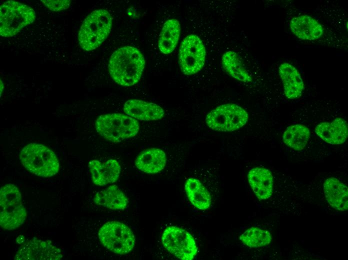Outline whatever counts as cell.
I'll return each instance as SVG.
<instances>
[{
  "label": "cell",
  "instance_id": "10",
  "mask_svg": "<svg viewBox=\"0 0 348 260\" xmlns=\"http://www.w3.org/2000/svg\"><path fill=\"white\" fill-rule=\"evenodd\" d=\"M206 48L201 39L196 34L186 36L180 44L178 62L180 69L186 75L199 72L206 59Z\"/></svg>",
  "mask_w": 348,
  "mask_h": 260
},
{
  "label": "cell",
  "instance_id": "5",
  "mask_svg": "<svg viewBox=\"0 0 348 260\" xmlns=\"http://www.w3.org/2000/svg\"><path fill=\"white\" fill-rule=\"evenodd\" d=\"M27 217L21 194L14 184H6L0 190V225L3 229L13 230L22 226Z\"/></svg>",
  "mask_w": 348,
  "mask_h": 260
},
{
  "label": "cell",
  "instance_id": "16",
  "mask_svg": "<svg viewBox=\"0 0 348 260\" xmlns=\"http://www.w3.org/2000/svg\"><path fill=\"white\" fill-rule=\"evenodd\" d=\"M278 72L285 96L290 100L300 98L304 88V84L296 68L290 63L283 62L279 66Z\"/></svg>",
  "mask_w": 348,
  "mask_h": 260
},
{
  "label": "cell",
  "instance_id": "20",
  "mask_svg": "<svg viewBox=\"0 0 348 260\" xmlns=\"http://www.w3.org/2000/svg\"><path fill=\"white\" fill-rule=\"evenodd\" d=\"M94 203L114 210H123L128 206V200L124 192L113 184L98 192L94 196Z\"/></svg>",
  "mask_w": 348,
  "mask_h": 260
},
{
  "label": "cell",
  "instance_id": "27",
  "mask_svg": "<svg viewBox=\"0 0 348 260\" xmlns=\"http://www.w3.org/2000/svg\"><path fill=\"white\" fill-rule=\"evenodd\" d=\"M25 240L24 237V236H19L17 238H16V242L19 244H22L24 242Z\"/></svg>",
  "mask_w": 348,
  "mask_h": 260
},
{
  "label": "cell",
  "instance_id": "3",
  "mask_svg": "<svg viewBox=\"0 0 348 260\" xmlns=\"http://www.w3.org/2000/svg\"><path fill=\"white\" fill-rule=\"evenodd\" d=\"M19 156L24 167L37 176L49 178L58 172L60 164L56 156L42 144H27L20 150Z\"/></svg>",
  "mask_w": 348,
  "mask_h": 260
},
{
  "label": "cell",
  "instance_id": "2",
  "mask_svg": "<svg viewBox=\"0 0 348 260\" xmlns=\"http://www.w3.org/2000/svg\"><path fill=\"white\" fill-rule=\"evenodd\" d=\"M112 18L106 10H95L87 16L83 21L78 34V43L86 51L98 48L109 35Z\"/></svg>",
  "mask_w": 348,
  "mask_h": 260
},
{
  "label": "cell",
  "instance_id": "12",
  "mask_svg": "<svg viewBox=\"0 0 348 260\" xmlns=\"http://www.w3.org/2000/svg\"><path fill=\"white\" fill-rule=\"evenodd\" d=\"M88 168L92 182L100 186L116 182L121 172L120 162L114 159H109L104 162L92 160L89 162Z\"/></svg>",
  "mask_w": 348,
  "mask_h": 260
},
{
  "label": "cell",
  "instance_id": "26",
  "mask_svg": "<svg viewBox=\"0 0 348 260\" xmlns=\"http://www.w3.org/2000/svg\"><path fill=\"white\" fill-rule=\"evenodd\" d=\"M41 2L49 10L54 12L67 9L70 4V0H42Z\"/></svg>",
  "mask_w": 348,
  "mask_h": 260
},
{
  "label": "cell",
  "instance_id": "8",
  "mask_svg": "<svg viewBox=\"0 0 348 260\" xmlns=\"http://www.w3.org/2000/svg\"><path fill=\"white\" fill-rule=\"evenodd\" d=\"M98 236L104 248L118 254L129 253L136 242L130 228L117 221H110L104 224L98 230Z\"/></svg>",
  "mask_w": 348,
  "mask_h": 260
},
{
  "label": "cell",
  "instance_id": "14",
  "mask_svg": "<svg viewBox=\"0 0 348 260\" xmlns=\"http://www.w3.org/2000/svg\"><path fill=\"white\" fill-rule=\"evenodd\" d=\"M316 135L324 142L332 145L344 144L348 136V126L346 120L336 118L331 122H322L315 128Z\"/></svg>",
  "mask_w": 348,
  "mask_h": 260
},
{
  "label": "cell",
  "instance_id": "28",
  "mask_svg": "<svg viewBox=\"0 0 348 260\" xmlns=\"http://www.w3.org/2000/svg\"><path fill=\"white\" fill-rule=\"evenodd\" d=\"M4 88L3 82L0 80V96L2 95V92Z\"/></svg>",
  "mask_w": 348,
  "mask_h": 260
},
{
  "label": "cell",
  "instance_id": "24",
  "mask_svg": "<svg viewBox=\"0 0 348 260\" xmlns=\"http://www.w3.org/2000/svg\"><path fill=\"white\" fill-rule=\"evenodd\" d=\"M222 62L224 70L234 78L244 82L252 81L251 76L236 52L232 50L225 52L222 55Z\"/></svg>",
  "mask_w": 348,
  "mask_h": 260
},
{
  "label": "cell",
  "instance_id": "1",
  "mask_svg": "<svg viewBox=\"0 0 348 260\" xmlns=\"http://www.w3.org/2000/svg\"><path fill=\"white\" fill-rule=\"evenodd\" d=\"M145 64L144 56L137 48L124 46L112 54L108 69L114 82L122 86H130L138 82Z\"/></svg>",
  "mask_w": 348,
  "mask_h": 260
},
{
  "label": "cell",
  "instance_id": "17",
  "mask_svg": "<svg viewBox=\"0 0 348 260\" xmlns=\"http://www.w3.org/2000/svg\"><path fill=\"white\" fill-rule=\"evenodd\" d=\"M290 26L292 32L297 38L302 40H318L324 32L322 25L316 19L308 15L292 18Z\"/></svg>",
  "mask_w": 348,
  "mask_h": 260
},
{
  "label": "cell",
  "instance_id": "21",
  "mask_svg": "<svg viewBox=\"0 0 348 260\" xmlns=\"http://www.w3.org/2000/svg\"><path fill=\"white\" fill-rule=\"evenodd\" d=\"M184 189L189 200L195 208L202 210L210 208L212 196L200 180L194 178H188Z\"/></svg>",
  "mask_w": 348,
  "mask_h": 260
},
{
  "label": "cell",
  "instance_id": "19",
  "mask_svg": "<svg viewBox=\"0 0 348 260\" xmlns=\"http://www.w3.org/2000/svg\"><path fill=\"white\" fill-rule=\"evenodd\" d=\"M166 163L165 152L158 148H150L140 152L136 159L135 165L146 174H156L162 171Z\"/></svg>",
  "mask_w": 348,
  "mask_h": 260
},
{
  "label": "cell",
  "instance_id": "18",
  "mask_svg": "<svg viewBox=\"0 0 348 260\" xmlns=\"http://www.w3.org/2000/svg\"><path fill=\"white\" fill-rule=\"evenodd\" d=\"M324 192L328 203L334 209L345 211L348 208L347 186L335 178H329L324 182Z\"/></svg>",
  "mask_w": 348,
  "mask_h": 260
},
{
  "label": "cell",
  "instance_id": "11",
  "mask_svg": "<svg viewBox=\"0 0 348 260\" xmlns=\"http://www.w3.org/2000/svg\"><path fill=\"white\" fill-rule=\"evenodd\" d=\"M62 250L50 242L34 238L24 242L16 252V260H60Z\"/></svg>",
  "mask_w": 348,
  "mask_h": 260
},
{
  "label": "cell",
  "instance_id": "25",
  "mask_svg": "<svg viewBox=\"0 0 348 260\" xmlns=\"http://www.w3.org/2000/svg\"><path fill=\"white\" fill-rule=\"evenodd\" d=\"M239 240L247 246L256 248L270 244L272 237L268 230L252 227L240 236Z\"/></svg>",
  "mask_w": 348,
  "mask_h": 260
},
{
  "label": "cell",
  "instance_id": "4",
  "mask_svg": "<svg viewBox=\"0 0 348 260\" xmlns=\"http://www.w3.org/2000/svg\"><path fill=\"white\" fill-rule=\"evenodd\" d=\"M95 126L100 135L113 142L134 137L140 130L138 120L120 113L102 114L96 118Z\"/></svg>",
  "mask_w": 348,
  "mask_h": 260
},
{
  "label": "cell",
  "instance_id": "6",
  "mask_svg": "<svg viewBox=\"0 0 348 260\" xmlns=\"http://www.w3.org/2000/svg\"><path fill=\"white\" fill-rule=\"evenodd\" d=\"M36 12L30 6L14 0L3 3L0 7V34L4 37L16 35L32 23Z\"/></svg>",
  "mask_w": 348,
  "mask_h": 260
},
{
  "label": "cell",
  "instance_id": "13",
  "mask_svg": "<svg viewBox=\"0 0 348 260\" xmlns=\"http://www.w3.org/2000/svg\"><path fill=\"white\" fill-rule=\"evenodd\" d=\"M124 110L126 114L132 118L144 121L158 120L164 115V109L159 105L136 99L126 101Z\"/></svg>",
  "mask_w": 348,
  "mask_h": 260
},
{
  "label": "cell",
  "instance_id": "23",
  "mask_svg": "<svg viewBox=\"0 0 348 260\" xmlns=\"http://www.w3.org/2000/svg\"><path fill=\"white\" fill-rule=\"evenodd\" d=\"M310 136L309 128L302 124L288 126L283 133L282 140L289 148L296 150H302L306 146Z\"/></svg>",
  "mask_w": 348,
  "mask_h": 260
},
{
  "label": "cell",
  "instance_id": "15",
  "mask_svg": "<svg viewBox=\"0 0 348 260\" xmlns=\"http://www.w3.org/2000/svg\"><path fill=\"white\" fill-rule=\"evenodd\" d=\"M250 186L260 200H267L273 192L274 180L272 172L267 168L256 167L252 168L247 175Z\"/></svg>",
  "mask_w": 348,
  "mask_h": 260
},
{
  "label": "cell",
  "instance_id": "7",
  "mask_svg": "<svg viewBox=\"0 0 348 260\" xmlns=\"http://www.w3.org/2000/svg\"><path fill=\"white\" fill-rule=\"evenodd\" d=\"M248 112L240 106L232 103L223 104L210 110L206 122L212 130L218 132H232L244 126L248 122Z\"/></svg>",
  "mask_w": 348,
  "mask_h": 260
},
{
  "label": "cell",
  "instance_id": "9",
  "mask_svg": "<svg viewBox=\"0 0 348 260\" xmlns=\"http://www.w3.org/2000/svg\"><path fill=\"white\" fill-rule=\"evenodd\" d=\"M162 242L170 254L182 260H192L198 253V247L192 234L186 230L170 226L164 230Z\"/></svg>",
  "mask_w": 348,
  "mask_h": 260
},
{
  "label": "cell",
  "instance_id": "22",
  "mask_svg": "<svg viewBox=\"0 0 348 260\" xmlns=\"http://www.w3.org/2000/svg\"><path fill=\"white\" fill-rule=\"evenodd\" d=\"M181 30L179 22L175 18L167 20L164 24L158 40V47L164 54H168L176 48Z\"/></svg>",
  "mask_w": 348,
  "mask_h": 260
}]
</instances>
